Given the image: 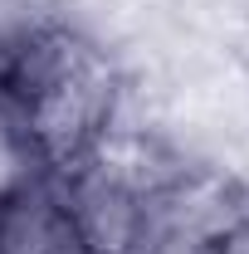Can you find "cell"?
<instances>
[{"label": "cell", "instance_id": "cell-2", "mask_svg": "<svg viewBox=\"0 0 249 254\" xmlns=\"http://www.w3.org/2000/svg\"><path fill=\"white\" fill-rule=\"evenodd\" d=\"M176 171H181L176 161H161L152 147L113 132L93 157L59 171L54 186H59L63 205L73 210L83 240L93 245V254H132L152 195Z\"/></svg>", "mask_w": 249, "mask_h": 254}, {"label": "cell", "instance_id": "cell-3", "mask_svg": "<svg viewBox=\"0 0 249 254\" xmlns=\"http://www.w3.org/2000/svg\"><path fill=\"white\" fill-rule=\"evenodd\" d=\"M0 254H93L54 176L0 205Z\"/></svg>", "mask_w": 249, "mask_h": 254}, {"label": "cell", "instance_id": "cell-1", "mask_svg": "<svg viewBox=\"0 0 249 254\" xmlns=\"http://www.w3.org/2000/svg\"><path fill=\"white\" fill-rule=\"evenodd\" d=\"M0 103L59 176L118 132L123 68L93 34L44 20L0 39Z\"/></svg>", "mask_w": 249, "mask_h": 254}, {"label": "cell", "instance_id": "cell-5", "mask_svg": "<svg viewBox=\"0 0 249 254\" xmlns=\"http://www.w3.org/2000/svg\"><path fill=\"white\" fill-rule=\"evenodd\" d=\"M205 254H249V215H240L230 230H220L215 245H210Z\"/></svg>", "mask_w": 249, "mask_h": 254}, {"label": "cell", "instance_id": "cell-4", "mask_svg": "<svg viewBox=\"0 0 249 254\" xmlns=\"http://www.w3.org/2000/svg\"><path fill=\"white\" fill-rule=\"evenodd\" d=\"M44 176H49V166H44V157L34 152L30 132L15 123V113L0 103V205L15 200L20 190L39 186Z\"/></svg>", "mask_w": 249, "mask_h": 254}]
</instances>
